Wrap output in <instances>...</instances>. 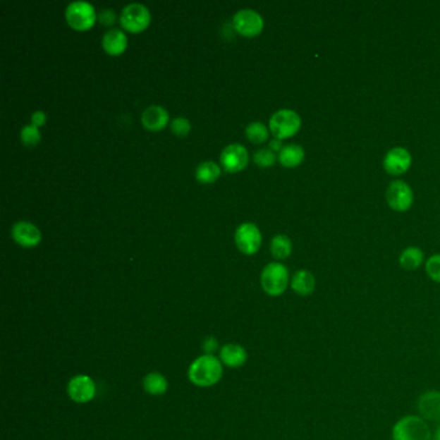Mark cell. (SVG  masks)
<instances>
[{"label":"cell","instance_id":"cell-7","mask_svg":"<svg viewBox=\"0 0 440 440\" xmlns=\"http://www.w3.org/2000/svg\"><path fill=\"white\" fill-rule=\"evenodd\" d=\"M386 202L396 212H405L413 204V191L408 183L396 180L387 188Z\"/></svg>","mask_w":440,"mask_h":440},{"label":"cell","instance_id":"cell-3","mask_svg":"<svg viewBox=\"0 0 440 440\" xmlns=\"http://www.w3.org/2000/svg\"><path fill=\"white\" fill-rule=\"evenodd\" d=\"M289 284V271L281 262H271L266 265L261 273V286L266 295L271 297L281 296Z\"/></svg>","mask_w":440,"mask_h":440},{"label":"cell","instance_id":"cell-22","mask_svg":"<svg viewBox=\"0 0 440 440\" xmlns=\"http://www.w3.org/2000/svg\"><path fill=\"white\" fill-rule=\"evenodd\" d=\"M221 169L214 161H203L197 168V181L202 183H212L220 177Z\"/></svg>","mask_w":440,"mask_h":440},{"label":"cell","instance_id":"cell-18","mask_svg":"<svg viewBox=\"0 0 440 440\" xmlns=\"http://www.w3.org/2000/svg\"><path fill=\"white\" fill-rule=\"evenodd\" d=\"M128 44V39L127 35L119 29H111L107 31L106 34L102 38V47L111 56H118L122 54Z\"/></svg>","mask_w":440,"mask_h":440},{"label":"cell","instance_id":"cell-27","mask_svg":"<svg viewBox=\"0 0 440 440\" xmlns=\"http://www.w3.org/2000/svg\"><path fill=\"white\" fill-rule=\"evenodd\" d=\"M425 270L432 281L440 284V253L434 255L426 261Z\"/></svg>","mask_w":440,"mask_h":440},{"label":"cell","instance_id":"cell-26","mask_svg":"<svg viewBox=\"0 0 440 440\" xmlns=\"http://www.w3.org/2000/svg\"><path fill=\"white\" fill-rule=\"evenodd\" d=\"M21 140L26 146H35L40 141V132L38 127H35L34 124L25 126L21 129Z\"/></svg>","mask_w":440,"mask_h":440},{"label":"cell","instance_id":"cell-33","mask_svg":"<svg viewBox=\"0 0 440 440\" xmlns=\"http://www.w3.org/2000/svg\"><path fill=\"white\" fill-rule=\"evenodd\" d=\"M433 440H440V426H438V429L434 432Z\"/></svg>","mask_w":440,"mask_h":440},{"label":"cell","instance_id":"cell-28","mask_svg":"<svg viewBox=\"0 0 440 440\" xmlns=\"http://www.w3.org/2000/svg\"><path fill=\"white\" fill-rule=\"evenodd\" d=\"M171 129L176 136L185 137L189 135L191 124L185 118H176L171 123Z\"/></svg>","mask_w":440,"mask_h":440},{"label":"cell","instance_id":"cell-21","mask_svg":"<svg viewBox=\"0 0 440 440\" xmlns=\"http://www.w3.org/2000/svg\"><path fill=\"white\" fill-rule=\"evenodd\" d=\"M144 389L147 394L163 395L168 390V381L161 373L152 372L144 379Z\"/></svg>","mask_w":440,"mask_h":440},{"label":"cell","instance_id":"cell-20","mask_svg":"<svg viewBox=\"0 0 440 440\" xmlns=\"http://www.w3.org/2000/svg\"><path fill=\"white\" fill-rule=\"evenodd\" d=\"M424 259H425L424 252L421 251L418 247H408L401 253L399 264L404 270L415 271L424 264Z\"/></svg>","mask_w":440,"mask_h":440},{"label":"cell","instance_id":"cell-14","mask_svg":"<svg viewBox=\"0 0 440 440\" xmlns=\"http://www.w3.org/2000/svg\"><path fill=\"white\" fill-rule=\"evenodd\" d=\"M12 236L17 243L26 248L35 247L42 240V233L34 224L28 221H20L12 228Z\"/></svg>","mask_w":440,"mask_h":440},{"label":"cell","instance_id":"cell-13","mask_svg":"<svg viewBox=\"0 0 440 440\" xmlns=\"http://www.w3.org/2000/svg\"><path fill=\"white\" fill-rule=\"evenodd\" d=\"M417 410L425 421L440 422V391L429 390L418 398Z\"/></svg>","mask_w":440,"mask_h":440},{"label":"cell","instance_id":"cell-6","mask_svg":"<svg viewBox=\"0 0 440 440\" xmlns=\"http://www.w3.org/2000/svg\"><path fill=\"white\" fill-rule=\"evenodd\" d=\"M152 20L149 9L140 3H130L123 8L121 23L123 28L130 32L144 31Z\"/></svg>","mask_w":440,"mask_h":440},{"label":"cell","instance_id":"cell-19","mask_svg":"<svg viewBox=\"0 0 440 440\" xmlns=\"http://www.w3.org/2000/svg\"><path fill=\"white\" fill-rule=\"evenodd\" d=\"M305 159V150L302 146L289 144L284 146L279 152V161L283 167H298Z\"/></svg>","mask_w":440,"mask_h":440},{"label":"cell","instance_id":"cell-30","mask_svg":"<svg viewBox=\"0 0 440 440\" xmlns=\"http://www.w3.org/2000/svg\"><path fill=\"white\" fill-rule=\"evenodd\" d=\"M219 348V342L214 338V337H208L203 343V349H204L205 354L208 355H213V353Z\"/></svg>","mask_w":440,"mask_h":440},{"label":"cell","instance_id":"cell-10","mask_svg":"<svg viewBox=\"0 0 440 440\" xmlns=\"http://www.w3.org/2000/svg\"><path fill=\"white\" fill-rule=\"evenodd\" d=\"M262 242L261 231L252 222L242 224L236 231V247L245 255H253L259 250Z\"/></svg>","mask_w":440,"mask_h":440},{"label":"cell","instance_id":"cell-4","mask_svg":"<svg viewBox=\"0 0 440 440\" xmlns=\"http://www.w3.org/2000/svg\"><path fill=\"white\" fill-rule=\"evenodd\" d=\"M269 127L275 138L284 140L295 136L301 128V118L291 109H281L270 118Z\"/></svg>","mask_w":440,"mask_h":440},{"label":"cell","instance_id":"cell-16","mask_svg":"<svg viewBox=\"0 0 440 440\" xmlns=\"http://www.w3.org/2000/svg\"><path fill=\"white\" fill-rule=\"evenodd\" d=\"M141 121L145 128L150 129V130H160L167 126L169 114L164 107L152 105L145 109Z\"/></svg>","mask_w":440,"mask_h":440},{"label":"cell","instance_id":"cell-17","mask_svg":"<svg viewBox=\"0 0 440 440\" xmlns=\"http://www.w3.org/2000/svg\"><path fill=\"white\" fill-rule=\"evenodd\" d=\"M291 288L298 296L307 297L314 293L317 288L315 276L307 270H298L291 279Z\"/></svg>","mask_w":440,"mask_h":440},{"label":"cell","instance_id":"cell-15","mask_svg":"<svg viewBox=\"0 0 440 440\" xmlns=\"http://www.w3.org/2000/svg\"><path fill=\"white\" fill-rule=\"evenodd\" d=\"M220 360L228 368H239L247 363L248 353L238 343H228L221 348Z\"/></svg>","mask_w":440,"mask_h":440},{"label":"cell","instance_id":"cell-9","mask_svg":"<svg viewBox=\"0 0 440 440\" xmlns=\"http://www.w3.org/2000/svg\"><path fill=\"white\" fill-rule=\"evenodd\" d=\"M233 25L244 37H255L264 29V18L253 9H240L233 17Z\"/></svg>","mask_w":440,"mask_h":440},{"label":"cell","instance_id":"cell-32","mask_svg":"<svg viewBox=\"0 0 440 440\" xmlns=\"http://www.w3.org/2000/svg\"><path fill=\"white\" fill-rule=\"evenodd\" d=\"M283 147H284V146L281 144V140H279V138H274V140L270 141V150L281 152Z\"/></svg>","mask_w":440,"mask_h":440},{"label":"cell","instance_id":"cell-23","mask_svg":"<svg viewBox=\"0 0 440 440\" xmlns=\"http://www.w3.org/2000/svg\"><path fill=\"white\" fill-rule=\"evenodd\" d=\"M270 250L275 258L284 259L289 257L292 253V242L287 236H275L271 239Z\"/></svg>","mask_w":440,"mask_h":440},{"label":"cell","instance_id":"cell-25","mask_svg":"<svg viewBox=\"0 0 440 440\" xmlns=\"http://www.w3.org/2000/svg\"><path fill=\"white\" fill-rule=\"evenodd\" d=\"M253 159H255V163L259 167H273L274 163L276 160V155L270 149H259L258 152H255Z\"/></svg>","mask_w":440,"mask_h":440},{"label":"cell","instance_id":"cell-24","mask_svg":"<svg viewBox=\"0 0 440 440\" xmlns=\"http://www.w3.org/2000/svg\"><path fill=\"white\" fill-rule=\"evenodd\" d=\"M245 136L253 144H262L269 138V129L264 123L253 122L245 128Z\"/></svg>","mask_w":440,"mask_h":440},{"label":"cell","instance_id":"cell-8","mask_svg":"<svg viewBox=\"0 0 440 440\" xmlns=\"http://www.w3.org/2000/svg\"><path fill=\"white\" fill-rule=\"evenodd\" d=\"M97 393L96 382L87 374H76L68 381V394L71 401L85 404L94 399Z\"/></svg>","mask_w":440,"mask_h":440},{"label":"cell","instance_id":"cell-29","mask_svg":"<svg viewBox=\"0 0 440 440\" xmlns=\"http://www.w3.org/2000/svg\"><path fill=\"white\" fill-rule=\"evenodd\" d=\"M99 20L102 25H111L115 21V13L111 9H105L99 13Z\"/></svg>","mask_w":440,"mask_h":440},{"label":"cell","instance_id":"cell-2","mask_svg":"<svg viewBox=\"0 0 440 440\" xmlns=\"http://www.w3.org/2000/svg\"><path fill=\"white\" fill-rule=\"evenodd\" d=\"M393 440H433L427 421L421 416L408 415L399 418L391 429Z\"/></svg>","mask_w":440,"mask_h":440},{"label":"cell","instance_id":"cell-12","mask_svg":"<svg viewBox=\"0 0 440 440\" xmlns=\"http://www.w3.org/2000/svg\"><path fill=\"white\" fill-rule=\"evenodd\" d=\"M412 164L410 152L404 147H394L387 152L384 158V168L389 175L399 176L405 173Z\"/></svg>","mask_w":440,"mask_h":440},{"label":"cell","instance_id":"cell-5","mask_svg":"<svg viewBox=\"0 0 440 440\" xmlns=\"http://www.w3.org/2000/svg\"><path fill=\"white\" fill-rule=\"evenodd\" d=\"M66 20L75 30H88L96 23V11L88 1H73L66 8Z\"/></svg>","mask_w":440,"mask_h":440},{"label":"cell","instance_id":"cell-1","mask_svg":"<svg viewBox=\"0 0 440 440\" xmlns=\"http://www.w3.org/2000/svg\"><path fill=\"white\" fill-rule=\"evenodd\" d=\"M222 373L224 368L220 359L204 354L190 365L188 377L195 386L211 387L220 382Z\"/></svg>","mask_w":440,"mask_h":440},{"label":"cell","instance_id":"cell-31","mask_svg":"<svg viewBox=\"0 0 440 440\" xmlns=\"http://www.w3.org/2000/svg\"><path fill=\"white\" fill-rule=\"evenodd\" d=\"M47 122V116L44 114V111H35L34 114L31 115V123L35 126V127H43Z\"/></svg>","mask_w":440,"mask_h":440},{"label":"cell","instance_id":"cell-11","mask_svg":"<svg viewBox=\"0 0 440 440\" xmlns=\"http://www.w3.org/2000/svg\"><path fill=\"white\" fill-rule=\"evenodd\" d=\"M248 150L243 145L231 144L221 152V164L228 172H239L248 164Z\"/></svg>","mask_w":440,"mask_h":440}]
</instances>
